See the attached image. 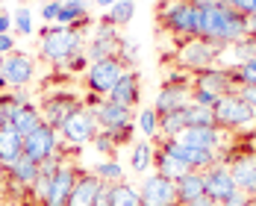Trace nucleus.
Segmentation results:
<instances>
[{
	"label": "nucleus",
	"mask_w": 256,
	"mask_h": 206,
	"mask_svg": "<svg viewBox=\"0 0 256 206\" xmlns=\"http://www.w3.org/2000/svg\"><path fill=\"white\" fill-rule=\"evenodd\" d=\"M198 36L227 48V44L242 42V38L248 36V18L238 15L236 9H230L227 3H224V6H215V9H200Z\"/></svg>",
	"instance_id": "obj_1"
},
{
	"label": "nucleus",
	"mask_w": 256,
	"mask_h": 206,
	"mask_svg": "<svg viewBox=\"0 0 256 206\" xmlns=\"http://www.w3.org/2000/svg\"><path fill=\"white\" fill-rule=\"evenodd\" d=\"M156 21H159V26H162L168 36H174L177 44H180V42L198 36L200 9H198L194 3H188V0H159V6H156Z\"/></svg>",
	"instance_id": "obj_2"
},
{
	"label": "nucleus",
	"mask_w": 256,
	"mask_h": 206,
	"mask_svg": "<svg viewBox=\"0 0 256 206\" xmlns=\"http://www.w3.org/2000/svg\"><path fill=\"white\" fill-rule=\"evenodd\" d=\"M38 38H42V59L44 62H50L53 68H62L65 65V59L71 56V53H77L86 48V32H80L74 26H42V32H38Z\"/></svg>",
	"instance_id": "obj_3"
},
{
	"label": "nucleus",
	"mask_w": 256,
	"mask_h": 206,
	"mask_svg": "<svg viewBox=\"0 0 256 206\" xmlns=\"http://www.w3.org/2000/svg\"><path fill=\"white\" fill-rule=\"evenodd\" d=\"M215 121H218V127L232 132L236 138H242V136L250 138V136H256V109L244 98H238V92L218 100V106H215Z\"/></svg>",
	"instance_id": "obj_4"
},
{
	"label": "nucleus",
	"mask_w": 256,
	"mask_h": 206,
	"mask_svg": "<svg viewBox=\"0 0 256 206\" xmlns=\"http://www.w3.org/2000/svg\"><path fill=\"white\" fill-rule=\"evenodd\" d=\"M221 50H224V44H215V42L200 38V36L186 38V42H180V48H177V68L188 71V74L212 68V65H218Z\"/></svg>",
	"instance_id": "obj_5"
},
{
	"label": "nucleus",
	"mask_w": 256,
	"mask_h": 206,
	"mask_svg": "<svg viewBox=\"0 0 256 206\" xmlns=\"http://www.w3.org/2000/svg\"><path fill=\"white\" fill-rule=\"evenodd\" d=\"M100 132L98 127V118H94V112L86 106V103H80L77 109L65 118V124L59 127V138H62V144H68V148H82V144H92V138Z\"/></svg>",
	"instance_id": "obj_6"
},
{
	"label": "nucleus",
	"mask_w": 256,
	"mask_h": 206,
	"mask_svg": "<svg viewBox=\"0 0 256 206\" xmlns=\"http://www.w3.org/2000/svg\"><path fill=\"white\" fill-rule=\"evenodd\" d=\"M82 103L94 112V118H98V127L103 132H118V130L130 127V124H136V109H127V106H118V103H112L109 98H98V94H86Z\"/></svg>",
	"instance_id": "obj_7"
},
{
	"label": "nucleus",
	"mask_w": 256,
	"mask_h": 206,
	"mask_svg": "<svg viewBox=\"0 0 256 206\" xmlns=\"http://www.w3.org/2000/svg\"><path fill=\"white\" fill-rule=\"evenodd\" d=\"M127 74V68L118 62V56L112 59H100V62H92L88 71L82 74L86 82V92L88 94H98V98H109V92L118 86V80Z\"/></svg>",
	"instance_id": "obj_8"
},
{
	"label": "nucleus",
	"mask_w": 256,
	"mask_h": 206,
	"mask_svg": "<svg viewBox=\"0 0 256 206\" xmlns=\"http://www.w3.org/2000/svg\"><path fill=\"white\" fill-rule=\"evenodd\" d=\"M221 165L230 168V174H232V180H236V188H238V192L256 198V148H250V144L232 148Z\"/></svg>",
	"instance_id": "obj_9"
},
{
	"label": "nucleus",
	"mask_w": 256,
	"mask_h": 206,
	"mask_svg": "<svg viewBox=\"0 0 256 206\" xmlns=\"http://www.w3.org/2000/svg\"><path fill=\"white\" fill-rule=\"evenodd\" d=\"M121 44H124V36L118 32V26L103 15L100 21L94 24V36H92V42H86V56H88V62L112 59V56H118Z\"/></svg>",
	"instance_id": "obj_10"
},
{
	"label": "nucleus",
	"mask_w": 256,
	"mask_h": 206,
	"mask_svg": "<svg viewBox=\"0 0 256 206\" xmlns=\"http://www.w3.org/2000/svg\"><path fill=\"white\" fill-rule=\"evenodd\" d=\"M138 200L142 206H180L177 182L165 180L159 174H144L138 186Z\"/></svg>",
	"instance_id": "obj_11"
},
{
	"label": "nucleus",
	"mask_w": 256,
	"mask_h": 206,
	"mask_svg": "<svg viewBox=\"0 0 256 206\" xmlns=\"http://www.w3.org/2000/svg\"><path fill=\"white\" fill-rule=\"evenodd\" d=\"M80 103H82V98L80 94H74V92H53V94H44L42 98V121L44 124H50L56 132H59V127L65 124V118L77 109Z\"/></svg>",
	"instance_id": "obj_12"
},
{
	"label": "nucleus",
	"mask_w": 256,
	"mask_h": 206,
	"mask_svg": "<svg viewBox=\"0 0 256 206\" xmlns=\"http://www.w3.org/2000/svg\"><path fill=\"white\" fill-rule=\"evenodd\" d=\"M59 148H65L62 144V138H59V132L50 127V124H42V127H36L30 136L24 138V156H30L32 162H44V159H50Z\"/></svg>",
	"instance_id": "obj_13"
},
{
	"label": "nucleus",
	"mask_w": 256,
	"mask_h": 206,
	"mask_svg": "<svg viewBox=\"0 0 256 206\" xmlns=\"http://www.w3.org/2000/svg\"><path fill=\"white\" fill-rule=\"evenodd\" d=\"M192 88H204V92H212L218 98H227V94H236L238 92V86L232 80V71L230 68H221V65L194 71L192 74Z\"/></svg>",
	"instance_id": "obj_14"
},
{
	"label": "nucleus",
	"mask_w": 256,
	"mask_h": 206,
	"mask_svg": "<svg viewBox=\"0 0 256 206\" xmlns=\"http://www.w3.org/2000/svg\"><path fill=\"white\" fill-rule=\"evenodd\" d=\"M77 177H80V165L71 162V159H65V162L59 165V171L50 177V188H48L44 206H68V198H71V192H74Z\"/></svg>",
	"instance_id": "obj_15"
},
{
	"label": "nucleus",
	"mask_w": 256,
	"mask_h": 206,
	"mask_svg": "<svg viewBox=\"0 0 256 206\" xmlns=\"http://www.w3.org/2000/svg\"><path fill=\"white\" fill-rule=\"evenodd\" d=\"M3 77H6V88H26L36 77L32 56L21 50H12L9 56H3Z\"/></svg>",
	"instance_id": "obj_16"
},
{
	"label": "nucleus",
	"mask_w": 256,
	"mask_h": 206,
	"mask_svg": "<svg viewBox=\"0 0 256 206\" xmlns=\"http://www.w3.org/2000/svg\"><path fill=\"white\" fill-rule=\"evenodd\" d=\"M188 103H192V86L188 82H162L159 94L154 98V112L162 118L168 112L186 109Z\"/></svg>",
	"instance_id": "obj_17"
},
{
	"label": "nucleus",
	"mask_w": 256,
	"mask_h": 206,
	"mask_svg": "<svg viewBox=\"0 0 256 206\" xmlns=\"http://www.w3.org/2000/svg\"><path fill=\"white\" fill-rule=\"evenodd\" d=\"M204 180H206V194L215 200L218 206H224L236 194V180H232L230 168L227 165H212L209 171H204Z\"/></svg>",
	"instance_id": "obj_18"
},
{
	"label": "nucleus",
	"mask_w": 256,
	"mask_h": 206,
	"mask_svg": "<svg viewBox=\"0 0 256 206\" xmlns=\"http://www.w3.org/2000/svg\"><path fill=\"white\" fill-rule=\"evenodd\" d=\"M138 98H142V77H138V71H127L124 77L118 80V86L109 92V100L118 103V106H127V109H136Z\"/></svg>",
	"instance_id": "obj_19"
},
{
	"label": "nucleus",
	"mask_w": 256,
	"mask_h": 206,
	"mask_svg": "<svg viewBox=\"0 0 256 206\" xmlns=\"http://www.w3.org/2000/svg\"><path fill=\"white\" fill-rule=\"evenodd\" d=\"M98 188H100V180L94 177V171L80 168V177H77V182H74L71 198H68V206H94Z\"/></svg>",
	"instance_id": "obj_20"
},
{
	"label": "nucleus",
	"mask_w": 256,
	"mask_h": 206,
	"mask_svg": "<svg viewBox=\"0 0 256 206\" xmlns=\"http://www.w3.org/2000/svg\"><path fill=\"white\" fill-rule=\"evenodd\" d=\"M6 180L15 182L18 188H24V192H30L32 188V182L38 180V162H32L30 156H18L9 168H6Z\"/></svg>",
	"instance_id": "obj_21"
},
{
	"label": "nucleus",
	"mask_w": 256,
	"mask_h": 206,
	"mask_svg": "<svg viewBox=\"0 0 256 206\" xmlns=\"http://www.w3.org/2000/svg\"><path fill=\"white\" fill-rule=\"evenodd\" d=\"M42 124H44V121H42V109H38L32 100L24 103V106H18L15 115H12V127H15V132H18L21 138H26L32 130L42 127Z\"/></svg>",
	"instance_id": "obj_22"
},
{
	"label": "nucleus",
	"mask_w": 256,
	"mask_h": 206,
	"mask_svg": "<svg viewBox=\"0 0 256 206\" xmlns=\"http://www.w3.org/2000/svg\"><path fill=\"white\" fill-rule=\"evenodd\" d=\"M24 154V138L15 132V127H0V165L9 168L18 156Z\"/></svg>",
	"instance_id": "obj_23"
},
{
	"label": "nucleus",
	"mask_w": 256,
	"mask_h": 206,
	"mask_svg": "<svg viewBox=\"0 0 256 206\" xmlns=\"http://www.w3.org/2000/svg\"><path fill=\"white\" fill-rule=\"evenodd\" d=\"M154 168H156V174H159V177H165V180H171V182L182 180V177L192 171L186 162L174 159L171 154H165V150H159V148H156V156H154Z\"/></svg>",
	"instance_id": "obj_24"
},
{
	"label": "nucleus",
	"mask_w": 256,
	"mask_h": 206,
	"mask_svg": "<svg viewBox=\"0 0 256 206\" xmlns=\"http://www.w3.org/2000/svg\"><path fill=\"white\" fill-rule=\"evenodd\" d=\"M206 194V180H204V171H188L182 180H177V198L180 206L192 204L194 198Z\"/></svg>",
	"instance_id": "obj_25"
},
{
	"label": "nucleus",
	"mask_w": 256,
	"mask_h": 206,
	"mask_svg": "<svg viewBox=\"0 0 256 206\" xmlns=\"http://www.w3.org/2000/svg\"><path fill=\"white\" fill-rule=\"evenodd\" d=\"M154 156H156V148L154 142H136L132 144V150H130V168L138 174V177H144L150 168H154Z\"/></svg>",
	"instance_id": "obj_26"
},
{
	"label": "nucleus",
	"mask_w": 256,
	"mask_h": 206,
	"mask_svg": "<svg viewBox=\"0 0 256 206\" xmlns=\"http://www.w3.org/2000/svg\"><path fill=\"white\" fill-rule=\"evenodd\" d=\"M24 103H30L24 92H0V127H9L15 109L24 106Z\"/></svg>",
	"instance_id": "obj_27"
},
{
	"label": "nucleus",
	"mask_w": 256,
	"mask_h": 206,
	"mask_svg": "<svg viewBox=\"0 0 256 206\" xmlns=\"http://www.w3.org/2000/svg\"><path fill=\"white\" fill-rule=\"evenodd\" d=\"M132 15H136V0H118V3H112V6L106 9V18L118 26V30L127 26L130 21H132Z\"/></svg>",
	"instance_id": "obj_28"
},
{
	"label": "nucleus",
	"mask_w": 256,
	"mask_h": 206,
	"mask_svg": "<svg viewBox=\"0 0 256 206\" xmlns=\"http://www.w3.org/2000/svg\"><path fill=\"white\" fill-rule=\"evenodd\" d=\"M112 206H142L138 200V188L132 182L121 180L112 186Z\"/></svg>",
	"instance_id": "obj_29"
},
{
	"label": "nucleus",
	"mask_w": 256,
	"mask_h": 206,
	"mask_svg": "<svg viewBox=\"0 0 256 206\" xmlns=\"http://www.w3.org/2000/svg\"><path fill=\"white\" fill-rule=\"evenodd\" d=\"M92 171H94V177L100 182H109V186H115V182L124 180V168H121L118 159H103L100 165H94Z\"/></svg>",
	"instance_id": "obj_30"
},
{
	"label": "nucleus",
	"mask_w": 256,
	"mask_h": 206,
	"mask_svg": "<svg viewBox=\"0 0 256 206\" xmlns=\"http://www.w3.org/2000/svg\"><path fill=\"white\" fill-rule=\"evenodd\" d=\"M186 118H188V127H218L215 109H206V106L188 103V106H186Z\"/></svg>",
	"instance_id": "obj_31"
},
{
	"label": "nucleus",
	"mask_w": 256,
	"mask_h": 206,
	"mask_svg": "<svg viewBox=\"0 0 256 206\" xmlns=\"http://www.w3.org/2000/svg\"><path fill=\"white\" fill-rule=\"evenodd\" d=\"M80 18H88V6L74 3V0H62V9H59V18H56V24L71 26V24H77Z\"/></svg>",
	"instance_id": "obj_32"
},
{
	"label": "nucleus",
	"mask_w": 256,
	"mask_h": 206,
	"mask_svg": "<svg viewBox=\"0 0 256 206\" xmlns=\"http://www.w3.org/2000/svg\"><path fill=\"white\" fill-rule=\"evenodd\" d=\"M136 130H142V132L148 136V142L159 136V115L154 112V106H148V109L138 112V118H136Z\"/></svg>",
	"instance_id": "obj_33"
},
{
	"label": "nucleus",
	"mask_w": 256,
	"mask_h": 206,
	"mask_svg": "<svg viewBox=\"0 0 256 206\" xmlns=\"http://www.w3.org/2000/svg\"><path fill=\"white\" fill-rule=\"evenodd\" d=\"M12 30H18L21 36H32V12H30L26 3H21V6L12 12Z\"/></svg>",
	"instance_id": "obj_34"
},
{
	"label": "nucleus",
	"mask_w": 256,
	"mask_h": 206,
	"mask_svg": "<svg viewBox=\"0 0 256 206\" xmlns=\"http://www.w3.org/2000/svg\"><path fill=\"white\" fill-rule=\"evenodd\" d=\"M88 65H92V62H88V56H86V48H82V50L71 53L59 71H65V74H86V71H88Z\"/></svg>",
	"instance_id": "obj_35"
},
{
	"label": "nucleus",
	"mask_w": 256,
	"mask_h": 206,
	"mask_svg": "<svg viewBox=\"0 0 256 206\" xmlns=\"http://www.w3.org/2000/svg\"><path fill=\"white\" fill-rule=\"evenodd\" d=\"M118 62H121L127 71H136V62H138V44L124 38V44H121V50H118Z\"/></svg>",
	"instance_id": "obj_36"
},
{
	"label": "nucleus",
	"mask_w": 256,
	"mask_h": 206,
	"mask_svg": "<svg viewBox=\"0 0 256 206\" xmlns=\"http://www.w3.org/2000/svg\"><path fill=\"white\" fill-rule=\"evenodd\" d=\"M92 144H94V150H98L100 156H109V159L118 154V144H115V138H112L109 132H103V130L94 136V138H92Z\"/></svg>",
	"instance_id": "obj_37"
},
{
	"label": "nucleus",
	"mask_w": 256,
	"mask_h": 206,
	"mask_svg": "<svg viewBox=\"0 0 256 206\" xmlns=\"http://www.w3.org/2000/svg\"><path fill=\"white\" fill-rule=\"evenodd\" d=\"M232 80H236V86H256V59H250L242 68H236L232 71Z\"/></svg>",
	"instance_id": "obj_38"
},
{
	"label": "nucleus",
	"mask_w": 256,
	"mask_h": 206,
	"mask_svg": "<svg viewBox=\"0 0 256 206\" xmlns=\"http://www.w3.org/2000/svg\"><path fill=\"white\" fill-rule=\"evenodd\" d=\"M218 94H212V92H204V88H192V103L194 106H206V109H215L218 106Z\"/></svg>",
	"instance_id": "obj_39"
},
{
	"label": "nucleus",
	"mask_w": 256,
	"mask_h": 206,
	"mask_svg": "<svg viewBox=\"0 0 256 206\" xmlns=\"http://www.w3.org/2000/svg\"><path fill=\"white\" fill-rule=\"evenodd\" d=\"M224 3L244 18H256V0H224Z\"/></svg>",
	"instance_id": "obj_40"
},
{
	"label": "nucleus",
	"mask_w": 256,
	"mask_h": 206,
	"mask_svg": "<svg viewBox=\"0 0 256 206\" xmlns=\"http://www.w3.org/2000/svg\"><path fill=\"white\" fill-rule=\"evenodd\" d=\"M59 9H62V0H44V3H42V18H44V24H56Z\"/></svg>",
	"instance_id": "obj_41"
},
{
	"label": "nucleus",
	"mask_w": 256,
	"mask_h": 206,
	"mask_svg": "<svg viewBox=\"0 0 256 206\" xmlns=\"http://www.w3.org/2000/svg\"><path fill=\"white\" fill-rule=\"evenodd\" d=\"M94 206H112V186H109V182H100L98 198H94Z\"/></svg>",
	"instance_id": "obj_42"
},
{
	"label": "nucleus",
	"mask_w": 256,
	"mask_h": 206,
	"mask_svg": "<svg viewBox=\"0 0 256 206\" xmlns=\"http://www.w3.org/2000/svg\"><path fill=\"white\" fill-rule=\"evenodd\" d=\"M224 206H254V198L236 188V194H232V198H230V200H227V204H224Z\"/></svg>",
	"instance_id": "obj_43"
},
{
	"label": "nucleus",
	"mask_w": 256,
	"mask_h": 206,
	"mask_svg": "<svg viewBox=\"0 0 256 206\" xmlns=\"http://www.w3.org/2000/svg\"><path fill=\"white\" fill-rule=\"evenodd\" d=\"M165 82H188V86H192V74H186L182 68H174V71L165 77Z\"/></svg>",
	"instance_id": "obj_44"
},
{
	"label": "nucleus",
	"mask_w": 256,
	"mask_h": 206,
	"mask_svg": "<svg viewBox=\"0 0 256 206\" xmlns=\"http://www.w3.org/2000/svg\"><path fill=\"white\" fill-rule=\"evenodd\" d=\"M12 50H15V38H12V32L0 36V56H9Z\"/></svg>",
	"instance_id": "obj_45"
},
{
	"label": "nucleus",
	"mask_w": 256,
	"mask_h": 206,
	"mask_svg": "<svg viewBox=\"0 0 256 206\" xmlns=\"http://www.w3.org/2000/svg\"><path fill=\"white\" fill-rule=\"evenodd\" d=\"M238 98H244L256 109V86H238Z\"/></svg>",
	"instance_id": "obj_46"
},
{
	"label": "nucleus",
	"mask_w": 256,
	"mask_h": 206,
	"mask_svg": "<svg viewBox=\"0 0 256 206\" xmlns=\"http://www.w3.org/2000/svg\"><path fill=\"white\" fill-rule=\"evenodd\" d=\"M188 3H194L198 9H215V6H224V0H188Z\"/></svg>",
	"instance_id": "obj_47"
},
{
	"label": "nucleus",
	"mask_w": 256,
	"mask_h": 206,
	"mask_svg": "<svg viewBox=\"0 0 256 206\" xmlns=\"http://www.w3.org/2000/svg\"><path fill=\"white\" fill-rule=\"evenodd\" d=\"M12 30V15L9 12H0V36H6Z\"/></svg>",
	"instance_id": "obj_48"
},
{
	"label": "nucleus",
	"mask_w": 256,
	"mask_h": 206,
	"mask_svg": "<svg viewBox=\"0 0 256 206\" xmlns=\"http://www.w3.org/2000/svg\"><path fill=\"white\" fill-rule=\"evenodd\" d=\"M186 206H218V204H215V200H212L209 194H200V198H194L192 204H186Z\"/></svg>",
	"instance_id": "obj_49"
},
{
	"label": "nucleus",
	"mask_w": 256,
	"mask_h": 206,
	"mask_svg": "<svg viewBox=\"0 0 256 206\" xmlns=\"http://www.w3.org/2000/svg\"><path fill=\"white\" fill-rule=\"evenodd\" d=\"M92 3H94V6H100V9H109V6H112V3H118V0H92Z\"/></svg>",
	"instance_id": "obj_50"
},
{
	"label": "nucleus",
	"mask_w": 256,
	"mask_h": 206,
	"mask_svg": "<svg viewBox=\"0 0 256 206\" xmlns=\"http://www.w3.org/2000/svg\"><path fill=\"white\" fill-rule=\"evenodd\" d=\"M0 92H6V77H3V56H0Z\"/></svg>",
	"instance_id": "obj_51"
},
{
	"label": "nucleus",
	"mask_w": 256,
	"mask_h": 206,
	"mask_svg": "<svg viewBox=\"0 0 256 206\" xmlns=\"http://www.w3.org/2000/svg\"><path fill=\"white\" fill-rule=\"evenodd\" d=\"M248 36H256V18H248Z\"/></svg>",
	"instance_id": "obj_52"
},
{
	"label": "nucleus",
	"mask_w": 256,
	"mask_h": 206,
	"mask_svg": "<svg viewBox=\"0 0 256 206\" xmlns=\"http://www.w3.org/2000/svg\"><path fill=\"white\" fill-rule=\"evenodd\" d=\"M6 180V168H3V165H0V182Z\"/></svg>",
	"instance_id": "obj_53"
},
{
	"label": "nucleus",
	"mask_w": 256,
	"mask_h": 206,
	"mask_svg": "<svg viewBox=\"0 0 256 206\" xmlns=\"http://www.w3.org/2000/svg\"><path fill=\"white\" fill-rule=\"evenodd\" d=\"M74 3H82V6H88V3H92V0H74Z\"/></svg>",
	"instance_id": "obj_54"
},
{
	"label": "nucleus",
	"mask_w": 256,
	"mask_h": 206,
	"mask_svg": "<svg viewBox=\"0 0 256 206\" xmlns=\"http://www.w3.org/2000/svg\"><path fill=\"white\" fill-rule=\"evenodd\" d=\"M254 206H256V198H254Z\"/></svg>",
	"instance_id": "obj_55"
},
{
	"label": "nucleus",
	"mask_w": 256,
	"mask_h": 206,
	"mask_svg": "<svg viewBox=\"0 0 256 206\" xmlns=\"http://www.w3.org/2000/svg\"><path fill=\"white\" fill-rule=\"evenodd\" d=\"M21 3H24V0H21Z\"/></svg>",
	"instance_id": "obj_56"
},
{
	"label": "nucleus",
	"mask_w": 256,
	"mask_h": 206,
	"mask_svg": "<svg viewBox=\"0 0 256 206\" xmlns=\"http://www.w3.org/2000/svg\"><path fill=\"white\" fill-rule=\"evenodd\" d=\"M0 3H3V0H0Z\"/></svg>",
	"instance_id": "obj_57"
},
{
	"label": "nucleus",
	"mask_w": 256,
	"mask_h": 206,
	"mask_svg": "<svg viewBox=\"0 0 256 206\" xmlns=\"http://www.w3.org/2000/svg\"><path fill=\"white\" fill-rule=\"evenodd\" d=\"M0 12H3V9H0Z\"/></svg>",
	"instance_id": "obj_58"
}]
</instances>
